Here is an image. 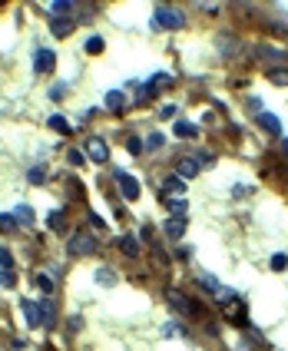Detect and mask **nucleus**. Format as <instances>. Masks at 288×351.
Returning a JSON list of instances; mask_svg holds the SVG:
<instances>
[{
	"label": "nucleus",
	"instance_id": "obj_1",
	"mask_svg": "<svg viewBox=\"0 0 288 351\" xmlns=\"http://www.w3.org/2000/svg\"><path fill=\"white\" fill-rule=\"evenodd\" d=\"M182 13L172 10V7H156L153 10V27H163V30H179L182 27Z\"/></svg>",
	"mask_w": 288,
	"mask_h": 351
},
{
	"label": "nucleus",
	"instance_id": "obj_2",
	"mask_svg": "<svg viewBox=\"0 0 288 351\" xmlns=\"http://www.w3.org/2000/svg\"><path fill=\"white\" fill-rule=\"evenodd\" d=\"M67 252H70V255H89V252H96V235L77 232V235L67 242Z\"/></svg>",
	"mask_w": 288,
	"mask_h": 351
},
{
	"label": "nucleus",
	"instance_id": "obj_3",
	"mask_svg": "<svg viewBox=\"0 0 288 351\" xmlns=\"http://www.w3.org/2000/svg\"><path fill=\"white\" fill-rule=\"evenodd\" d=\"M86 156H89V159H96V163H106V159H110V146L103 143L100 136H89V139H86Z\"/></svg>",
	"mask_w": 288,
	"mask_h": 351
},
{
	"label": "nucleus",
	"instance_id": "obj_4",
	"mask_svg": "<svg viewBox=\"0 0 288 351\" xmlns=\"http://www.w3.org/2000/svg\"><path fill=\"white\" fill-rule=\"evenodd\" d=\"M116 182H120V192H123V199H129V202H133V199L139 196V182H136L133 176H126V173H116Z\"/></svg>",
	"mask_w": 288,
	"mask_h": 351
},
{
	"label": "nucleus",
	"instance_id": "obj_5",
	"mask_svg": "<svg viewBox=\"0 0 288 351\" xmlns=\"http://www.w3.org/2000/svg\"><path fill=\"white\" fill-rule=\"evenodd\" d=\"M53 63H56L53 50L40 46V50H37V73H50V70H53Z\"/></svg>",
	"mask_w": 288,
	"mask_h": 351
},
{
	"label": "nucleus",
	"instance_id": "obj_6",
	"mask_svg": "<svg viewBox=\"0 0 288 351\" xmlns=\"http://www.w3.org/2000/svg\"><path fill=\"white\" fill-rule=\"evenodd\" d=\"M199 159H192V156H189V159H182V163H179V169H176V176L179 179H192V176H199Z\"/></svg>",
	"mask_w": 288,
	"mask_h": 351
},
{
	"label": "nucleus",
	"instance_id": "obj_7",
	"mask_svg": "<svg viewBox=\"0 0 288 351\" xmlns=\"http://www.w3.org/2000/svg\"><path fill=\"white\" fill-rule=\"evenodd\" d=\"M23 315H27L30 325H43V311H40V305H34V302H23Z\"/></svg>",
	"mask_w": 288,
	"mask_h": 351
},
{
	"label": "nucleus",
	"instance_id": "obj_8",
	"mask_svg": "<svg viewBox=\"0 0 288 351\" xmlns=\"http://www.w3.org/2000/svg\"><path fill=\"white\" fill-rule=\"evenodd\" d=\"M50 30H53L56 37H67V33L73 30V20H70V17H56V20H50Z\"/></svg>",
	"mask_w": 288,
	"mask_h": 351
},
{
	"label": "nucleus",
	"instance_id": "obj_9",
	"mask_svg": "<svg viewBox=\"0 0 288 351\" xmlns=\"http://www.w3.org/2000/svg\"><path fill=\"white\" fill-rule=\"evenodd\" d=\"M172 132H176L179 139H192V136H196V132H199V130H196V126H192V123H186V120H179L176 126H172Z\"/></svg>",
	"mask_w": 288,
	"mask_h": 351
},
{
	"label": "nucleus",
	"instance_id": "obj_10",
	"mask_svg": "<svg viewBox=\"0 0 288 351\" xmlns=\"http://www.w3.org/2000/svg\"><path fill=\"white\" fill-rule=\"evenodd\" d=\"M258 123L265 126V132H282V123H278L272 113H258Z\"/></svg>",
	"mask_w": 288,
	"mask_h": 351
},
{
	"label": "nucleus",
	"instance_id": "obj_11",
	"mask_svg": "<svg viewBox=\"0 0 288 351\" xmlns=\"http://www.w3.org/2000/svg\"><path fill=\"white\" fill-rule=\"evenodd\" d=\"M120 249L126 255H136V252H139V242H136L133 235H123V239H120Z\"/></svg>",
	"mask_w": 288,
	"mask_h": 351
},
{
	"label": "nucleus",
	"instance_id": "obj_12",
	"mask_svg": "<svg viewBox=\"0 0 288 351\" xmlns=\"http://www.w3.org/2000/svg\"><path fill=\"white\" fill-rule=\"evenodd\" d=\"M169 212L176 219H186V199H169Z\"/></svg>",
	"mask_w": 288,
	"mask_h": 351
},
{
	"label": "nucleus",
	"instance_id": "obj_13",
	"mask_svg": "<svg viewBox=\"0 0 288 351\" xmlns=\"http://www.w3.org/2000/svg\"><path fill=\"white\" fill-rule=\"evenodd\" d=\"M166 232L169 235H182V232H186V219H176V216H172V219L166 222Z\"/></svg>",
	"mask_w": 288,
	"mask_h": 351
},
{
	"label": "nucleus",
	"instance_id": "obj_14",
	"mask_svg": "<svg viewBox=\"0 0 288 351\" xmlns=\"http://www.w3.org/2000/svg\"><path fill=\"white\" fill-rule=\"evenodd\" d=\"M17 222L30 225V222H34V209H30V206H17Z\"/></svg>",
	"mask_w": 288,
	"mask_h": 351
},
{
	"label": "nucleus",
	"instance_id": "obj_15",
	"mask_svg": "<svg viewBox=\"0 0 288 351\" xmlns=\"http://www.w3.org/2000/svg\"><path fill=\"white\" fill-rule=\"evenodd\" d=\"M182 186H186V182H182L179 176H169L166 182H163V189H166V192H182Z\"/></svg>",
	"mask_w": 288,
	"mask_h": 351
},
{
	"label": "nucleus",
	"instance_id": "obj_16",
	"mask_svg": "<svg viewBox=\"0 0 288 351\" xmlns=\"http://www.w3.org/2000/svg\"><path fill=\"white\" fill-rule=\"evenodd\" d=\"M106 110H123V93H106Z\"/></svg>",
	"mask_w": 288,
	"mask_h": 351
},
{
	"label": "nucleus",
	"instance_id": "obj_17",
	"mask_svg": "<svg viewBox=\"0 0 288 351\" xmlns=\"http://www.w3.org/2000/svg\"><path fill=\"white\" fill-rule=\"evenodd\" d=\"M70 10H73V3H63V0H56V3H50V13H56V17H67Z\"/></svg>",
	"mask_w": 288,
	"mask_h": 351
},
{
	"label": "nucleus",
	"instance_id": "obj_18",
	"mask_svg": "<svg viewBox=\"0 0 288 351\" xmlns=\"http://www.w3.org/2000/svg\"><path fill=\"white\" fill-rule=\"evenodd\" d=\"M103 46H106V44H103V37H89V40H86V53H103Z\"/></svg>",
	"mask_w": 288,
	"mask_h": 351
},
{
	"label": "nucleus",
	"instance_id": "obj_19",
	"mask_svg": "<svg viewBox=\"0 0 288 351\" xmlns=\"http://www.w3.org/2000/svg\"><path fill=\"white\" fill-rule=\"evenodd\" d=\"M50 130H56V132H70V123L63 120V116H50Z\"/></svg>",
	"mask_w": 288,
	"mask_h": 351
},
{
	"label": "nucleus",
	"instance_id": "obj_20",
	"mask_svg": "<svg viewBox=\"0 0 288 351\" xmlns=\"http://www.w3.org/2000/svg\"><path fill=\"white\" fill-rule=\"evenodd\" d=\"M0 268H3V272H10V268H13V255H10V249H0Z\"/></svg>",
	"mask_w": 288,
	"mask_h": 351
},
{
	"label": "nucleus",
	"instance_id": "obj_21",
	"mask_svg": "<svg viewBox=\"0 0 288 351\" xmlns=\"http://www.w3.org/2000/svg\"><path fill=\"white\" fill-rule=\"evenodd\" d=\"M268 77H272V83H278V87H288V70H272Z\"/></svg>",
	"mask_w": 288,
	"mask_h": 351
},
{
	"label": "nucleus",
	"instance_id": "obj_22",
	"mask_svg": "<svg viewBox=\"0 0 288 351\" xmlns=\"http://www.w3.org/2000/svg\"><path fill=\"white\" fill-rule=\"evenodd\" d=\"M272 268H275V272H285L288 268V255H282V252L272 255Z\"/></svg>",
	"mask_w": 288,
	"mask_h": 351
},
{
	"label": "nucleus",
	"instance_id": "obj_23",
	"mask_svg": "<svg viewBox=\"0 0 288 351\" xmlns=\"http://www.w3.org/2000/svg\"><path fill=\"white\" fill-rule=\"evenodd\" d=\"M46 225H50V229H63V212H53V216H46Z\"/></svg>",
	"mask_w": 288,
	"mask_h": 351
},
{
	"label": "nucleus",
	"instance_id": "obj_24",
	"mask_svg": "<svg viewBox=\"0 0 288 351\" xmlns=\"http://www.w3.org/2000/svg\"><path fill=\"white\" fill-rule=\"evenodd\" d=\"M17 225V216H0V232H13Z\"/></svg>",
	"mask_w": 288,
	"mask_h": 351
},
{
	"label": "nucleus",
	"instance_id": "obj_25",
	"mask_svg": "<svg viewBox=\"0 0 288 351\" xmlns=\"http://www.w3.org/2000/svg\"><path fill=\"white\" fill-rule=\"evenodd\" d=\"M37 285H40V292H53V278H46V275H37Z\"/></svg>",
	"mask_w": 288,
	"mask_h": 351
},
{
	"label": "nucleus",
	"instance_id": "obj_26",
	"mask_svg": "<svg viewBox=\"0 0 288 351\" xmlns=\"http://www.w3.org/2000/svg\"><path fill=\"white\" fill-rule=\"evenodd\" d=\"M126 149H129L133 156H139V153H143V143H139L136 136H129V139H126Z\"/></svg>",
	"mask_w": 288,
	"mask_h": 351
},
{
	"label": "nucleus",
	"instance_id": "obj_27",
	"mask_svg": "<svg viewBox=\"0 0 288 351\" xmlns=\"http://www.w3.org/2000/svg\"><path fill=\"white\" fill-rule=\"evenodd\" d=\"M67 159H70L73 166H83V163H86V156L80 153V149H70V153H67Z\"/></svg>",
	"mask_w": 288,
	"mask_h": 351
},
{
	"label": "nucleus",
	"instance_id": "obj_28",
	"mask_svg": "<svg viewBox=\"0 0 288 351\" xmlns=\"http://www.w3.org/2000/svg\"><path fill=\"white\" fill-rule=\"evenodd\" d=\"M229 321H232V325H248V321H245V311H242V308H239V311H232V315H229Z\"/></svg>",
	"mask_w": 288,
	"mask_h": 351
},
{
	"label": "nucleus",
	"instance_id": "obj_29",
	"mask_svg": "<svg viewBox=\"0 0 288 351\" xmlns=\"http://www.w3.org/2000/svg\"><path fill=\"white\" fill-rule=\"evenodd\" d=\"M146 146H149V149H159V146H163V136H159V132H153V136L146 139Z\"/></svg>",
	"mask_w": 288,
	"mask_h": 351
},
{
	"label": "nucleus",
	"instance_id": "obj_30",
	"mask_svg": "<svg viewBox=\"0 0 288 351\" xmlns=\"http://www.w3.org/2000/svg\"><path fill=\"white\" fill-rule=\"evenodd\" d=\"M43 169H30V182H34V186H40V182H43Z\"/></svg>",
	"mask_w": 288,
	"mask_h": 351
},
{
	"label": "nucleus",
	"instance_id": "obj_31",
	"mask_svg": "<svg viewBox=\"0 0 288 351\" xmlns=\"http://www.w3.org/2000/svg\"><path fill=\"white\" fill-rule=\"evenodd\" d=\"M202 285H206V292H219V282H215V278H209V275L202 278Z\"/></svg>",
	"mask_w": 288,
	"mask_h": 351
},
{
	"label": "nucleus",
	"instance_id": "obj_32",
	"mask_svg": "<svg viewBox=\"0 0 288 351\" xmlns=\"http://www.w3.org/2000/svg\"><path fill=\"white\" fill-rule=\"evenodd\" d=\"M159 116H163V120H172V116H176V106H172V103H169V106H163V110H159Z\"/></svg>",
	"mask_w": 288,
	"mask_h": 351
},
{
	"label": "nucleus",
	"instance_id": "obj_33",
	"mask_svg": "<svg viewBox=\"0 0 288 351\" xmlns=\"http://www.w3.org/2000/svg\"><path fill=\"white\" fill-rule=\"evenodd\" d=\"M13 282H17V278H13V272H3V275H0V285H7V288H10Z\"/></svg>",
	"mask_w": 288,
	"mask_h": 351
},
{
	"label": "nucleus",
	"instance_id": "obj_34",
	"mask_svg": "<svg viewBox=\"0 0 288 351\" xmlns=\"http://www.w3.org/2000/svg\"><path fill=\"white\" fill-rule=\"evenodd\" d=\"M285 156H288V139H285Z\"/></svg>",
	"mask_w": 288,
	"mask_h": 351
}]
</instances>
